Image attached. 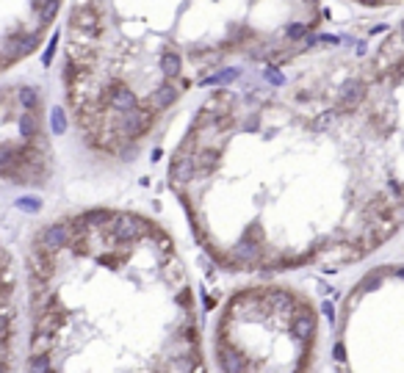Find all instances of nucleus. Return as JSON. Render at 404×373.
I'll list each match as a JSON object with an SVG mask.
<instances>
[{"label": "nucleus", "instance_id": "10", "mask_svg": "<svg viewBox=\"0 0 404 373\" xmlns=\"http://www.w3.org/2000/svg\"><path fill=\"white\" fill-rule=\"evenodd\" d=\"M0 373H6V365H3V362H0Z\"/></svg>", "mask_w": 404, "mask_h": 373}, {"label": "nucleus", "instance_id": "1", "mask_svg": "<svg viewBox=\"0 0 404 373\" xmlns=\"http://www.w3.org/2000/svg\"><path fill=\"white\" fill-rule=\"evenodd\" d=\"M357 58L316 39L200 103L169 185L219 265L338 268L404 227V188L368 127Z\"/></svg>", "mask_w": 404, "mask_h": 373}, {"label": "nucleus", "instance_id": "2", "mask_svg": "<svg viewBox=\"0 0 404 373\" xmlns=\"http://www.w3.org/2000/svg\"><path fill=\"white\" fill-rule=\"evenodd\" d=\"M321 0H69L61 91L92 152L130 161L194 88L316 41Z\"/></svg>", "mask_w": 404, "mask_h": 373}, {"label": "nucleus", "instance_id": "4", "mask_svg": "<svg viewBox=\"0 0 404 373\" xmlns=\"http://www.w3.org/2000/svg\"><path fill=\"white\" fill-rule=\"evenodd\" d=\"M67 0H0V78L33 58Z\"/></svg>", "mask_w": 404, "mask_h": 373}, {"label": "nucleus", "instance_id": "3", "mask_svg": "<svg viewBox=\"0 0 404 373\" xmlns=\"http://www.w3.org/2000/svg\"><path fill=\"white\" fill-rule=\"evenodd\" d=\"M360 103L379 138L390 174L404 188V20L357 58Z\"/></svg>", "mask_w": 404, "mask_h": 373}, {"label": "nucleus", "instance_id": "6", "mask_svg": "<svg viewBox=\"0 0 404 373\" xmlns=\"http://www.w3.org/2000/svg\"><path fill=\"white\" fill-rule=\"evenodd\" d=\"M53 343H56V335H48V332H33L31 335V354H50Z\"/></svg>", "mask_w": 404, "mask_h": 373}, {"label": "nucleus", "instance_id": "7", "mask_svg": "<svg viewBox=\"0 0 404 373\" xmlns=\"http://www.w3.org/2000/svg\"><path fill=\"white\" fill-rule=\"evenodd\" d=\"M50 368V354H31V373H48Z\"/></svg>", "mask_w": 404, "mask_h": 373}, {"label": "nucleus", "instance_id": "5", "mask_svg": "<svg viewBox=\"0 0 404 373\" xmlns=\"http://www.w3.org/2000/svg\"><path fill=\"white\" fill-rule=\"evenodd\" d=\"M219 362H221V370H225V373H244V368H247V362L238 357V351H230V348L221 351Z\"/></svg>", "mask_w": 404, "mask_h": 373}, {"label": "nucleus", "instance_id": "8", "mask_svg": "<svg viewBox=\"0 0 404 373\" xmlns=\"http://www.w3.org/2000/svg\"><path fill=\"white\" fill-rule=\"evenodd\" d=\"M349 3L366 6V9H388V6H401L404 0H349Z\"/></svg>", "mask_w": 404, "mask_h": 373}, {"label": "nucleus", "instance_id": "9", "mask_svg": "<svg viewBox=\"0 0 404 373\" xmlns=\"http://www.w3.org/2000/svg\"><path fill=\"white\" fill-rule=\"evenodd\" d=\"M17 205H20V207H25V210H36V207H39V202H36V199H20Z\"/></svg>", "mask_w": 404, "mask_h": 373}]
</instances>
